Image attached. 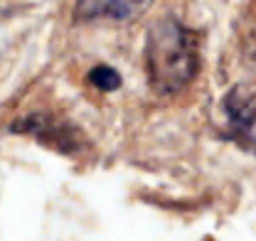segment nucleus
<instances>
[{
    "label": "nucleus",
    "instance_id": "7ed1b4c3",
    "mask_svg": "<svg viewBox=\"0 0 256 241\" xmlns=\"http://www.w3.org/2000/svg\"><path fill=\"white\" fill-rule=\"evenodd\" d=\"M226 136L246 152L256 155V91L234 86L224 98Z\"/></svg>",
    "mask_w": 256,
    "mask_h": 241
},
{
    "label": "nucleus",
    "instance_id": "f03ea898",
    "mask_svg": "<svg viewBox=\"0 0 256 241\" xmlns=\"http://www.w3.org/2000/svg\"><path fill=\"white\" fill-rule=\"evenodd\" d=\"M10 130L32 136L42 146L54 148V150L64 152V155H76L79 150L86 148V138L74 123L57 118V116H50V114H32L28 118L15 120L10 126Z\"/></svg>",
    "mask_w": 256,
    "mask_h": 241
},
{
    "label": "nucleus",
    "instance_id": "f257e3e1",
    "mask_svg": "<svg viewBox=\"0 0 256 241\" xmlns=\"http://www.w3.org/2000/svg\"><path fill=\"white\" fill-rule=\"evenodd\" d=\"M200 69V42L175 18L158 20L146 42V72L148 84L160 96L182 91Z\"/></svg>",
    "mask_w": 256,
    "mask_h": 241
},
{
    "label": "nucleus",
    "instance_id": "20e7f679",
    "mask_svg": "<svg viewBox=\"0 0 256 241\" xmlns=\"http://www.w3.org/2000/svg\"><path fill=\"white\" fill-rule=\"evenodd\" d=\"M153 0H76V20H133Z\"/></svg>",
    "mask_w": 256,
    "mask_h": 241
},
{
    "label": "nucleus",
    "instance_id": "39448f33",
    "mask_svg": "<svg viewBox=\"0 0 256 241\" xmlns=\"http://www.w3.org/2000/svg\"><path fill=\"white\" fill-rule=\"evenodd\" d=\"M89 82L101 91H116L118 86H121V76H118V72L111 69V66H106V64H98V66H94V69L89 72Z\"/></svg>",
    "mask_w": 256,
    "mask_h": 241
}]
</instances>
